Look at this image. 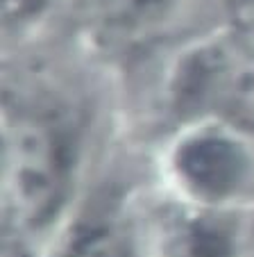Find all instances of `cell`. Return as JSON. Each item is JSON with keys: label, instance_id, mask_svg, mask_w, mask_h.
I'll use <instances>...</instances> for the list:
<instances>
[{"label": "cell", "instance_id": "1", "mask_svg": "<svg viewBox=\"0 0 254 257\" xmlns=\"http://www.w3.org/2000/svg\"><path fill=\"white\" fill-rule=\"evenodd\" d=\"M68 187V148L50 121L19 112L3 130V209L19 232H32L57 214Z\"/></svg>", "mask_w": 254, "mask_h": 257}, {"label": "cell", "instance_id": "2", "mask_svg": "<svg viewBox=\"0 0 254 257\" xmlns=\"http://www.w3.org/2000/svg\"><path fill=\"white\" fill-rule=\"evenodd\" d=\"M175 169L195 198L227 203L252 187L254 157L238 139L216 130L188 137L177 148Z\"/></svg>", "mask_w": 254, "mask_h": 257}, {"label": "cell", "instance_id": "3", "mask_svg": "<svg viewBox=\"0 0 254 257\" xmlns=\"http://www.w3.org/2000/svg\"><path fill=\"white\" fill-rule=\"evenodd\" d=\"M179 98L193 109L238 116L254 105V66L236 50H202L184 68Z\"/></svg>", "mask_w": 254, "mask_h": 257}, {"label": "cell", "instance_id": "4", "mask_svg": "<svg viewBox=\"0 0 254 257\" xmlns=\"http://www.w3.org/2000/svg\"><path fill=\"white\" fill-rule=\"evenodd\" d=\"M98 30L123 44L154 39L184 12L186 0H84Z\"/></svg>", "mask_w": 254, "mask_h": 257}, {"label": "cell", "instance_id": "5", "mask_svg": "<svg viewBox=\"0 0 254 257\" xmlns=\"http://www.w3.org/2000/svg\"><path fill=\"white\" fill-rule=\"evenodd\" d=\"M62 257H136L130 239L109 223L82 228Z\"/></svg>", "mask_w": 254, "mask_h": 257}, {"label": "cell", "instance_id": "6", "mask_svg": "<svg viewBox=\"0 0 254 257\" xmlns=\"http://www.w3.org/2000/svg\"><path fill=\"white\" fill-rule=\"evenodd\" d=\"M234 243L231 234L213 221H193L184 230L182 243H179V255L182 257H231Z\"/></svg>", "mask_w": 254, "mask_h": 257}, {"label": "cell", "instance_id": "7", "mask_svg": "<svg viewBox=\"0 0 254 257\" xmlns=\"http://www.w3.org/2000/svg\"><path fill=\"white\" fill-rule=\"evenodd\" d=\"M44 5L46 0H3V14L7 21H25L32 19Z\"/></svg>", "mask_w": 254, "mask_h": 257}]
</instances>
